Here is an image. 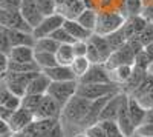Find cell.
Segmentation results:
<instances>
[{
  "label": "cell",
  "mask_w": 153,
  "mask_h": 137,
  "mask_svg": "<svg viewBox=\"0 0 153 137\" xmlns=\"http://www.w3.org/2000/svg\"><path fill=\"white\" fill-rule=\"evenodd\" d=\"M126 19L127 17L118 9H100L94 34L106 37L115 31H118L124 25Z\"/></svg>",
  "instance_id": "cell-1"
},
{
  "label": "cell",
  "mask_w": 153,
  "mask_h": 137,
  "mask_svg": "<svg viewBox=\"0 0 153 137\" xmlns=\"http://www.w3.org/2000/svg\"><path fill=\"white\" fill-rule=\"evenodd\" d=\"M89 106H91V100H87V99L75 94L71 100L63 106L61 116L65 117L68 122L80 125V123L83 122V119L86 117V114H87Z\"/></svg>",
  "instance_id": "cell-2"
},
{
  "label": "cell",
  "mask_w": 153,
  "mask_h": 137,
  "mask_svg": "<svg viewBox=\"0 0 153 137\" xmlns=\"http://www.w3.org/2000/svg\"><path fill=\"white\" fill-rule=\"evenodd\" d=\"M40 71H34V72H5L2 77L5 85L9 88V91L12 94H16L19 97H23L26 94V88L29 82L37 76Z\"/></svg>",
  "instance_id": "cell-3"
},
{
  "label": "cell",
  "mask_w": 153,
  "mask_h": 137,
  "mask_svg": "<svg viewBox=\"0 0 153 137\" xmlns=\"http://www.w3.org/2000/svg\"><path fill=\"white\" fill-rule=\"evenodd\" d=\"M120 91H121V86L115 85V83H92V85L78 83V88H76V94L91 102L104 97V96L117 94Z\"/></svg>",
  "instance_id": "cell-4"
},
{
  "label": "cell",
  "mask_w": 153,
  "mask_h": 137,
  "mask_svg": "<svg viewBox=\"0 0 153 137\" xmlns=\"http://www.w3.org/2000/svg\"><path fill=\"white\" fill-rule=\"evenodd\" d=\"M76 88H78V80L51 82L49 90H48V96H51L63 108L76 94Z\"/></svg>",
  "instance_id": "cell-5"
},
{
  "label": "cell",
  "mask_w": 153,
  "mask_h": 137,
  "mask_svg": "<svg viewBox=\"0 0 153 137\" xmlns=\"http://www.w3.org/2000/svg\"><path fill=\"white\" fill-rule=\"evenodd\" d=\"M65 16H61L60 12H54L51 16H45L43 20L37 25V26L32 29V35L34 39H43V37H49L54 31H57L58 28L63 26L65 23Z\"/></svg>",
  "instance_id": "cell-6"
},
{
  "label": "cell",
  "mask_w": 153,
  "mask_h": 137,
  "mask_svg": "<svg viewBox=\"0 0 153 137\" xmlns=\"http://www.w3.org/2000/svg\"><path fill=\"white\" fill-rule=\"evenodd\" d=\"M135 57H136L135 51L130 48L129 43H126L121 48L112 51V54L109 56V59L106 60L104 65L110 71V69L117 68V66H121V65H133L135 63Z\"/></svg>",
  "instance_id": "cell-7"
},
{
  "label": "cell",
  "mask_w": 153,
  "mask_h": 137,
  "mask_svg": "<svg viewBox=\"0 0 153 137\" xmlns=\"http://www.w3.org/2000/svg\"><path fill=\"white\" fill-rule=\"evenodd\" d=\"M0 26L8 29H20V31L32 32V28L22 17L20 11H9V9L0 8Z\"/></svg>",
  "instance_id": "cell-8"
},
{
  "label": "cell",
  "mask_w": 153,
  "mask_h": 137,
  "mask_svg": "<svg viewBox=\"0 0 153 137\" xmlns=\"http://www.w3.org/2000/svg\"><path fill=\"white\" fill-rule=\"evenodd\" d=\"M78 83L92 85V83H112L109 69L104 63H92L91 68L81 79H78Z\"/></svg>",
  "instance_id": "cell-9"
},
{
  "label": "cell",
  "mask_w": 153,
  "mask_h": 137,
  "mask_svg": "<svg viewBox=\"0 0 153 137\" xmlns=\"http://www.w3.org/2000/svg\"><path fill=\"white\" fill-rule=\"evenodd\" d=\"M35 116L32 111L26 109L20 106L19 109H16L14 113H12V116L9 117L8 120V125H9V129H11V134H16V132H20L23 131L26 126H29L31 123L34 122Z\"/></svg>",
  "instance_id": "cell-10"
},
{
  "label": "cell",
  "mask_w": 153,
  "mask_h": 137,
  "mask_svg": "<svg viewBox=\"0 0 153 137\" xmlns=\"http://www.w3.org/2000/svg\"><path fill=\"white\" fill-rule=\"evenodd\" d=\"M117 123H118V126H120L124 137H129L136 131L133 122L130 119V114H129V94H126V93L123 94V100H121V105H120Z\"/></svg>",
  "instance_id": "cell-11"
},
{
  "label": "cell",
  "mask_w": 153,
  "mask_h": 137,
  "mask_svg": "<svg viewBox=\"0 0 153 137\" xmlns=\"http://www.w3.org/2000/svg\"><path fill=\"white\" fill-rule=\"evenodd\" d=\"M20 14L22 17L28 22V25L34 29L38 23H40L43 20V12L40 11V8H38L37 2L35 0H22V5H20Z\"/></svg>",
  "instance_id": "cell-12"
},
{
  "label": "cell",
  "mask_w": 153,
  "mask_h": 137,
  "mask_svg": "<svg viewBox=\"0 0 153 137\" xmlns=\"http://www.w3.org/2000/svg\"><path fill=\"white\" fill-rule=\"evenodd\" d=\"M61 106L54 100L51 96H45L40 106L34 113L35 119H60L61 117Z\"/></svg>",
  "instance_id": "cell-13"
},
{
  "label": "cell",
  "mask_w": 153,
  "mask_h": 137,
  "mask_svg": "<svg viewBox=\"0 0 153 137\" xmlns=\"http://www.w3.org/2000/svg\"><path fill=\"white\" fill-rule=\"evenodd\" d=\"M123 94L124 93L120 91V93L113 94L109 99V102L104 105L103 111H101V114H100V122H103V120H115V122H117L120 105H121V100H123Z\"/></svg>",
  "instance_id": "cell-14"
},
{
  "label": "cell",
  "mask_w": 153,
  "mask_h": 137,
  "mask_svg": "<svg viewBox=\"0 0 153 137\" xmlns=\"http://www.w3.org/2000/svg\"><path fill=\"white\" fill-rule=\"evenodd\" d=\"M46 76L51 79V82H68V80H78L72 72L71 66L65 65H55L52 68H48L43 71Z\"/></svg>",
  "instance_id": "cell-15"
},
{
  "label": "cell",
  "mask_w": 153,
  "mask_h": 137,
  "mask_svg": "<svg viewBox=\"0 0 153 137\" xmlns=\"http://www.w3.org/2000/svg\"><path fill=\"white\" fill-rule=\"evenodd\" d=\"M49 85H51V79L46 76L43 71H40L29 82L28 88H26V94H40V96H45V94H48Z\"/></svg>",
  "instance_id": "cell-16"
},
{
  "label": "cell",
  "mask_w": 153,
  "mask_h": 137,
  "mask_svg": "<svg viewBox=\"0 0 153 137\" xmlns=\"http://www.w3.org/2000/svg\"><path fill=\"white\" fill-rule=\"evenodd\" d=\"M129 114H130V119L133 122L135 128H138L139 125H143L146 122V116H147V108L143 106V103L136 100L135 97L129 96Z\"/></svg>",
  "instance_id": "cell-17"
},
{
  "label": "cell",
  "mask_w": 153,
  "mask_h": 137,
  "mask_svg": "<svg viewBox=\"0 0 153 137\" xmlns=\"http://www.w3.org/2000/svg\"><path fill=\"white\" fill-rule=\"evenodd\" d=\"M63 28H65L75 40H89V39H91V35L94 34V32L86 29L83 25H80L78 22L74 20V19H66L65 23H63Z\"/></svg>",
  "instance_id": "cell-18"
},
{
  "label": "cell",
  "mask_w": 153,
  "mask_h": 137,
  "mask_svg": "<svg viewBox=\"0 0 153 137\" xmlns=\"http://www.w3.org/2000/svg\"><path fill=\"white\" fill-rule=\"evenodd\" d=\"M8 35H9V40L12 48L14 46H34L35 45V39L32 32L28 31H20V29H8Z\"/></svg>",
  "instance_id": "cell-19"
},
{
  "label": "cell",
  "mask_w": 153,
  "mask_h": 137,
  "mask_svg": "<svg viewBox=\"0 0 153 137\" xmlns=\"http://www.w3.org/2000/svg\"><path fill=\"white\" fill-rule=\"evenodd\" d=\"M34 56V46H14L9 53V60L19 62V63H32Z\"/></svg>",
  "instance_id": "cell-20"
},
{
  "label": "cell",
  "mask_w": 153,
  "mask_h": 137,
  "mask_svg": "<svg viewBox=\"0 0 153 137\" xmlns=\"http://www.w3.org/2000/svg\"><path fill=\"white\" fill-rule=\"evenodd\" d=\"M84 9L86 8H84L83 0H68L66 3H63L60 8H57V12H60L61 16H65V19L75 20Z\"/></svg>",
  "instance_id": "cell-21"
},
{
  "label": "cell",
  "mask_w": 153,
  "mask_h": 137,
  "mask_svg": "<svg viewBox=\"0 0 153 137\" xmlns=\"http://www.w3.org/2000/svg\"><path fill=\"white\" fill-rule=\"evenodd\" d=\"M132 72H133V65H121V66H117V68L109 71L112 83L118 85V86H123L127 80H129Z\"/></svg>",
  "instance_id": "cell-22"
},
{
  "label": "cell",
  "mask_w": 153,
  "mask_h": 137,
  "mask_svg": "<svg viewBox=\"0 0 153 137\" xmlns=\"http://www.w3.org/2000/svg\"><path fill=\"white\" fill-rule=\"evenodd\" d=\"M89 42L94 43V46L98 49V53H100V56H101V62H103V63H106V60L109 59V56H110L112 51H113L112 46H110L109 42H107V39H106V37H103V35L92 34L91 39H89Z\"/></svg>",
  "instance_id": "cell-23"
},
{
  "label": "cell",
  "mask_w": 153,
  "mask_h": 137,
  "mask_svg": "<svg viewBox=\"0 0 153 137\" xmlns=\"http://www.w3.org/2000/svg\"><path fill=\"white\" fill-rule=\"evenodd\" d=\"M146 76H147V71L138 69V68H135V66H133V72H132V76L129 77V80H127V82L121 86V91L130 96V94L138 88V86H139V83H141V82L144 80V77H146Z\"/></svg>",
  "instance_id": "cell-24"
},
{
  "label": "cell",
  "mask_w": 153,
  "mask_h": 137,
  "mask_svg": "<svg viewBox=\"0 0 153 137\" xmlns=\"http://www.w3.org/2000/svg\"><path fill=\"white\" fill-rule=\"evenodd\" d=\"M57 62L58 65H65V66H71V63L75 60V53H74V48L72 43H63L58 46L57 53H55Z\"/></svg>",
  "instance_id": "cell-25"
},
{
  "label": "cell",
  "mask_w": 153,
  "mask_h": 137,
  "mask_svg": "<svg viewBox=\"0 0 153 137\" xmlns=\"http://www.w3.org/2000/svg\"><path fill=\"white\" fill-rule=\"evenodd\" d=\"M143 8H144V0H123L121 8L118 11H121L126 17H133V16H141Z\"/></svg>",
  "instance_id": "cell-26"
},
{
  "label": "cell",
  "mask_w": 153,
  "mask_h": 137,
  "mask_svg": "<svg viewBox=\"0 0 153 137\" xmlns=\"http://www.w3.org/2000/svg\"><path fill=\"white\" fill-rule=\"evenodd\" d=\"M97 19H98V11L97 9H84L75 20L78 22L80 25H83L86 29L94 32L95 26H97Z\"/></svg>",
  "instance_id": "cell-27"
},
{
  "label": "cell",
  "mask_w": 153,
  "mask_h": 137,
  "mask_svg": "<svg viewBox=\"0 0 153 137\" xmlns=\"http://www.w3.org/2000/svg\"><path fill=\"white\" fill-rule=\"evenodd\" d=\"M34 62L37 63V66L40 68V71H45L48 68H52V66L58 65L57 57H55L54 53H38V51H35Z\"/></svg>",
  "instance_id": "cell-28"
},
{
  "label": "cell",
  "mask_w": 153,
  "mask_h": 137,
  "mask_svg": "<svg viewBox=\"0 0 153 137\" xmlns=\"http://www.w3.org/2000/svg\"><path fill=\"white\" fill-rule=\"evenodd\" d=\"M60 43L57 40H54L52 37H43V39H37L35 45H34V51L38 53H57Z\"/></svg>",
  "instance_id": "cell-29"
},
{
  "label": "cell",
  "mask_w": 153,
  "mask_h": 137,
  "mask_svg": "<svg viewBox=\"0 0 153 137\" xmlns=\"http://www.w3.org/2000/svg\"><path fill=\"white\" fill-rule=\"evenodd\" d=\"M91 62H89L87 57H75V60L71 63V69L75 74L76 79H81L84 74L87 72V69L91 68Z\"/></svg>",
  "instance_id": "cell-30"
},
{
  "label": "cell",
  "mask_w": 153,
  "mask_h": 137,
  "mask_svg": "<svg viewBox=\"0 0 153 137\" xmlns=\"http://www.w3.org/2000/svg\"><path fill=\"white\" fill-rule=\"evenodd\" d=\"M152 90H153V76L147 72V76L144 77V80H143L141 83H139V86H138V88H136L130 96L139 100V99H143L144 96H147Z\"/></svg>",
  "instance_id": "cell-31"
},
{
  "label": "cell",
  "mask_w": 153,
  "mask_h": 137,
  "mask_svg": "<svg viewBox=\"0 0 153 137\" xmlns=\"http://www.w3.org/2000/svg\"><path fill=\"white\" fill-rule=\"evenodd\" d=\"M45 96H40V94H25L22 97V106L29 109V111H32V113H35L37 108L40 106V103H42Z\"/></svg>",
  "instance_id": "cell-32"
},
{
  "label": "cell",
  "mask_w": 153,
  "mask_h": 137,
  "mask_svg": "<svg viewBox=\"0 0 153 137\" xmlns=\"http://www.w3.org/2000/svg\"><path fill=\"white\" fill-rule=\"evenodd\" d=\"M34 71H40V68L37 66L35 62H32V63H19V62L9 60L6 72H34Z\"/></svg>",
  "instance_id": "cell-33"
},
{
  "label": "cell",
  "mask_w": 153,
  "mask_h": 137,
  "mask_svg": "<svg viewBox=\"0 0 153 137\" xmlns=\"http://www.w3.org/2000/svg\"><path fill=\"white\" fill-rule=\"evenodd\" d=\"M106 39H107V42H109V45L112 46L113 51H115V49H118V48H121L123 45H126V43H127V37H126V34H124L123 28H120L118 31H115V32H112V34L106 35Z\"/></svg>",
  "instance_id": "cell-34"
},
{
  "label": "cell",
  "mask_w": 153,
  "mask_h": 137,
  "mask_svg": "<svg viewBox=\"0 0 153 137\" xmlns=\"http://www.w3.org/2000/svg\"><path fill=\"white\" fill-rule=\"evenodd\" d=\"M98 123H101V126L104 128L107 137H124L120 126H118V123L115 120H103V122H98Z\"/></svg>",
  "instance_id": "cell-35"
},
{
  "label": "cell",
  "mask_w": 153,
  "mask_h": 137,
  "mask_svg": "<svg viewBox=\"0 0 153 137\" xmlns=\"http://www.w3.org/2000/svg\"><path fill=\"white\" fill-rule=\"evenodd\" d=\"M49 37H52V39L57 40L60 45H63V43H74V42H75V39H74V37H72L65 28H63V26L58 28L57 31H54Z\"/></svg>",
  "instance_id": "cell-36"
},
{
  "label": "cell",
  "mask_w": 153,
  "mask_h": 137,
  "mask_svg": "<svg viewBox=\"0 0 153 137\" xmlns=\"http://www.w3.org/2000/svg\"><path fill=\"white\" fill-rule=\"evenodd\" d=\"M40 11L43 12V16H51L57 12V3L55 0H35Z\"/></svg>",
  "instance_id": "cell-37"
},
{
  "label": "cell",
  "mask_w": 153,
  "mask_h": 137,
  "mask_svg": "<svg viewBox=\"0 0 153 137\" xmlns=\"http://www.w3.org/2000/svg\"><path fill=\"white\" fill-rule=\"evenodd\" d=\"M138 37H139V40H141V43L144 46L153 43V22H149L146 25V28L138 34Z\"/></svg>",
  "instance_id": "cell-38"
},
{
  "label": "cell",
  "mask_w": 153,
  "mask_h": 137,
  "mask_svg": "<svg viewBox=\"0 0 153 137\" xmlns=\"http://www.w3.org/2000/svg\"><path fill=\"white\" fill-rule=\"evenodd\" d=\"M11 49H12V45H11V40H9L8 31H6V28L0 26V51L9 56Z\"/></svg>",
  "instance_id": "cell-39"
},
{
  "label": "cell",
  "mask_w": 153,
  "mask_h": 137,
  "mask_svg": "<svg viewBox=\"0 0 153 137\" xmlns=\"http://www.w3.org/2000/svg\"><path fill=\"white\" fill-rule=\"evenodd\" d=\"M127 19H129V22H130V25H132V28H133V31H135L136 35L141 32L146 28V25L149 23L143 16H133V17H127Z\"/></svg>",
  "instance_id": "cell-40"
},
{
  "label": "cell",
  "mask_w": 153,
  "mask_h": 137,
  "mask_svg": "<svg viewBox=\"0 0 153 137\" xmlns=\"http://www.w3.org/2000/svg\"><path fill=\"white\" fill-rule=\"evenodd\" d=\"M84 134L87 137H107L104 128L101 126V123H95V125H91L84 128Z\"/></svg>",
  "instance_id": "cell-41"
},
{
  "label": "cell",
  "mask_w": 153,
  "mask_h": 137,
  "mask_svg": "<svg viewBox=\"0 0 153 137\" xmlns=\"http://www.w3.org/2000/svg\"><path fill=\"white\" fill-rule=\"evenodd\" d=\"M133 66H135V68H138V69H143V71H149L150 60H149V57L146 56V53H144V51H141V53H138V54H136Z\"/></svg>",
  "instance_id": "cell-42"
},
{
  "label": "cell",
  "mask_w": 153,
  "mask_h": 137,
  "mask_svg": "<svg viewBox=\"0 0 153 137\" xmlns=\"http://www.w3.org/2000/svg\"><path fill=\"white\" fill-rule=\"evenodd\" d=\"M86 57L89 59L91 63H103V62H101V56L98 53V49L94 46L92 42H89V40H87V54H86Z\"/></svg>",
  "instance_id": "cell-43"
},
{
  "label": "cell",
  "mask_w": 153,
  "mask_h": 137,
  "mask_svg": "<svg viewBox=\"0 0 153 137\" xmlns=\"http://www.w3.org/2000/svg\"><path fill=\"white\" fill-rule=\"evenodd\" d=\"M75 57H86L87 54V40H75L72 43Z\"/></svg>",
  "instance_id": "cell-44"
},
{
  "label": "cell",
  "mask_w": 153,
  "mask_h": 137,
  "mask_svg": "<svg viewBox=\"0 0 153 137\" xmlns=\"http://www.w3.org/2000/svg\"><path fill=\"white\" fill-rule=\"evenodd\" d=\"M139 135H144V137H153V122H144L143 125H139L136 128V131Z\"/></svg>",
  "instance_id": "cell-45"
},
{
  "label": "cell",
  "mask_w": 153,
  "mask_h": 137,
  "mask_svg": "<svg viewBox=\"0 0 153 137\" xmlns=\"http://www.w3.org/2000/svg\"><path fill=\"white\" fill-rule=\"evenodd\" d=\"M22 5V0H2L0 8L3 9H9V11H19Z\"/></svg>",
  "instance_id": "cell-46"
},
{
  "label": "cell",
  "mask_w": 153,
  "mask_h": 137,
  "mask_svg": "<svg viewBox=\"0 0 153 137\" xmlns=\"http://www.w3.org/2000/svg\"><path fill=\"white\" fill-rule=\"evenodd\" d=\"M141 16H143L147 22H153V2H149V3L144 5Z\"/></svg>",
  "instance_id": "cell-47"
},
{
  "label": "cell",
  "mask_w": 153,
  "mask_h": 137,
  "mask_svg": "<svg viewBox=\"0 0 153 137\" xmlns=\"http://www.w3.org/2000/svg\"><path fill=\"white\" fill-rule=\"evenodd\" d=\"M43 137H65V132H63V128H61V123L58 122L57 125L52 129H49Z\"/></svg>",
  "instance_id": "cell-48"
},
{
  "label": "cell",
  "mask_w": 153,
  "mask_h": 137,
  "mask_svg": "<svg viewBox=\"0 0 153 137\" xmlns=\"http://www.w3.org/2000/svg\"><path fill=\"white\" fill-rule=\"evenodd\" d=\"M8 65H9V56L0 51V77L8 71Z\"/></svg>",
  "instance_id": "cell-49"
},
{
  "label": "cell",
  "mask_w": 153,
  "mask_h": 137,
  "mask_svg": "<svg viewBox=\"0 0 153 137\" xmlns=\"http://www.w3.org/2000/svg\"><path fill=\"white\" fill-rule=\"evenodd\" d=\"M136 100H138V99H136ZM139 102H141V103H143V106H146L147 109H149V108H152V106H153V90H152L147 96H144L143 99H139Z\"/></svg>",
  "instance_id": "cell-50"
},
{
  "label": "cell",
  "mask_w": 153,
  "mask_h": 137,
  "mask_svg": "<svg viewBox=\"0 0 153 137\" xmlns=\"http://www.w3.org/2000/svg\"><path fill=\"white\" fill-rule=\"evenodd\" d=\"M6 134H11V129H9V125L8 122L0 119V135H6Z\"/></svg>",
  "instance_id": "cell-51"
},
{
  "label": "cell",
  "mask_w": 153,
  "mask_h": 137,
  "mask_svg": "<svg viewBox=\"0 0 153 137\" xmlns=\"http://www.w3.org/2000/svg\"><path fill=\"white\" fill-rule=\"evenodd\" d=\"M144 53H146V56L149 57L150 63H152V62H153V43H150V45L144 46Z\"/></svg>",
  "instance_id": "cell-52"
},
{
  "label": "cell",
  "mask_w": 153,
  "mask_h": 137,
  "mask_svg": "<svg viewBox=\"0 0 153 137\" xmlns=\"http://www.w3.org/2000/svg\"><path fill=\"white\" fill-rule=\"evenodd\" d=\"M68 2V0H55V3H57V8H60L63 3H66Z\"/></svg>",
  "instance_id": "cell-53"
},
{
  "label": "cell",
  "mask_w": 153,
  "mask_h": 137,
  "mask_svg": "<svg viewBox=\"0 0 153 137\" xmlns=\"http://www.w3.org/2000/svg\"><path fill=\"white\" fill-rule=\"evenodd\" d=\"M149 74H152V76H153V62H152V63H150V66H149V71H147Z\"/></svg>",
  "instance_id": "cell-54"
},
{
  "label": "cell",
  "mask_w": 153,
  "mask_h": 137,
  "mask_svg": "<svg viewBox=\"0 0 153 137\" xmlns=\"http://www.w3.org/2000/svg\"><path fill=\"white\" fill-rule=\"evenodd\" d=\"M129 137H144V135H139L138 132H133V134H132V135H129Z\"/></svg>",
  "instance_id": "cell-55"
},
{
  "label": "cell",
  "mask_w": 153,
  "mask_h": 137,
  "mask_svg": "<svg viewBox=\"0 0 153 137\" xmlns=\"http://www.w3.org/2000/svg\"><path fill=\"white\" fill-rule=\"evenodd\" d=\"M76 137H87V135H86V134L83 132V134H78V135H76Z\"/></svg>",
  "instance_id": "cell-56"
},
{
  "label": "cell",
  "mask_w": 153,
  "mask_h": 137,
  "mask_svg": "<svg viewBox=\"0 0 153 137\" xmlns=\"http://www.w3.org/2000/svg\"><path fill=\"white\" fill-rule=\"evenodd\" d=\"M11 137H20L19 134H11Z\"/></svg>",
  "instance_id": "cell-57"
},
{
  "label": "cell",
  "mask_w": 153,
  "mask_h": 137,
  "mask_svg": "<svg viewBox=\"0 0 153 137\" xmlns=\"http://www.w3.org/2000/svg\"><path fill=\"white\" fill-rule=\"evenodd\" d=\"M0 137H11V134H6V135H0Z\"/></svg>",
  "instance_id": "cell-58"
},
{
  "label": "cell",
  "mask_w": 153,
  "mask_h": 137,
  "mask_svg": "<svg viewBox=\"0 0 153 137\" xmlns=\"http://www.w3.org/2000/svg\"><path fill=\"white\" fill-rule=\"evenodd\" d=\"M0 3H2V0H0Z\"/></svg>",
  "instance_id": "cell-59"
}]
</instances>
